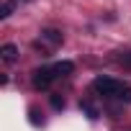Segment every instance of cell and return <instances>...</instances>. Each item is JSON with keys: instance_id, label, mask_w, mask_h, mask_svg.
<instances>
[{"instance_id": "cell-3", "label": "cell", "mask_w": 131, "mask_h": 131, "mask_svg": "<svg viewBox=\"0 0 131 131\" xmlns=\"http://www.w3.org/2000/svg\"><path fill=\"white\" fill-rule=\"evenodd\" d=\"M0 59L5 64H16L18 62V46L16 44H3L0 46Z\"/></svg>"}, {"instance_id": "cell-7", "label": "cell", "mask_w": 131, "mask_h": 131, "mask_svg": "<svg viewBox=\"0 0 131 131\" xmlns=\"http://www.w3.org/2000/svg\"><path fill=\"white\" fill-rule=\"evenodd\" d=\"M116 100H118V103H131V85H123V82H121V88H118V93H116Z\"/></svg>"}, {"instance_id": "cell-5", "label": "cell", "mask_w": 131, "mask_h": 131, "mask_svg": "<svg viewBox=\"0 0 131 131\" xmlns=\"http://www.w3.org/2000/svg\"><path fill=\"white\" fill-rule=\"evenodd\" d=\"M51 70H54V75H57V77H70V75L75 72V64L64 59V62H57V64H54Z\"/></svg>"}, {"instance_id": "cell-9", "label": "cell", "mask_w": 131, "mask_h": 131, "mask_svg": "<svg viewBox=\"0 0 131 131\" xmlns=\"http://www.w3.org/2000/svg\"><path fill=\"white\" fill-rule=\"evenodd\" d=\"M80 108H82V111L88 113V118H93V121H95V118L100 116V113H98V108H95L93 103H88V100H80Z\"/></svg>"}, {"instance_id": "cell-2", "label": "cell", "mask_w": 131, "mask_h": 131, "mask_svg": "<svg viewBox=\"0 0 131 131\" xmlns=\"http://www.w3.org/2000/svg\"><path fill=\"white\" fill-rule=\"evenodd\" d=\"M54 70L51 67H36L34 72H31V85L36 88V90H46L51 82H54Z\"/></svg>"}, {"instance_id": "cell-6", "label": "cell", "mask_w": 131, "mask_h": 131, "mask_svg": "<svg viewBox=\"0 0 131 131\" xmlns=\"http://www.w3.org/2000/svg\"><path fill=\"white\" fill-rule=\"evenodd\" d=\"M28 121H31V126L39 128V126H44V113H41L36 105H31V108H28Z\"/></svg>"}, {"instance_id": "cell-1", "label": "cell", "mask_w": 131, "mask_h": 131, "mask_svg": "<svg viewBox=\"0 0 131 131\" xmlns=\"http://www.w3.org/2000/svg\"><path fill=\"white\" fill-rule=\"evenodd\" d=\"M118 88H121V82H116V80H111V77H105V75H98V77L93 80V90H95L100 98H105V100L116 98Z\"/></svg>"}, {"instance_id": "cell-8", "label": "cell", "mask_w": 131, "mask_h": 131, "mask_svg": "<svg viewBox=\"0 0 131 131\" xmlns=\"http://www.w3.org/2000/svg\"><path fill=\"white\" fill-rule=\"evenodd\" d=\"M49 103H51V108H54V111H64V105H67V100H64V95H59V93L49 95Z\"/></svg>"}, {"instance_id": "cell-10", "label": "cell", "mask_w": 131, "mask_h": 131, "mask_svg": "<svg viewBox=\"0 0 131 131\" xmlns=\"http://www.w3.org/2000/svg\"><path fill=\"white\" fill-rule=\"evenodd\" d=\"M13 10H16V0H5V3H3V8H0V18L5 21Z\"/></svg>"}, {"instance_id": "cell-4", "label": "cell", "mask_w": 131, "mask_h": 131, "mask_svg": "<svg viewBox=\"0 0 131 131\" xmlns=\"http://www.w3.org/2000/svg\"><path fill=\"white\" fill-rule=\"evenodd\" d=\"M41 39L57 46V44H62V41H64V34H62L59 28H44V31H41Z\"/></svg>"}, {"instance_id": "cell-11", "label": "cell", "mask_w": 131, "mask_h": 131, "mask_svg": "<svg viewBox=\"0 0 131 131\" xmlns=\"http://www.w3.org/2000/svg\"><path fill=\"white\" fill-rule=\"evenodd\" d=\"M118 64H121L123 70H131V49H128V51H121V54H118Z\"/></svg>"}]
</instances>
